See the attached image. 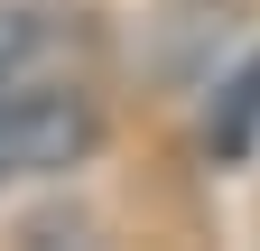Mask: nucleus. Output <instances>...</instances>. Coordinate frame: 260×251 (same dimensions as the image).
I'll return each instance as SVG.
<instances>
[{"mask_svg":"<svg viewBox=\"0 0 260 251\" xmlns=\"http://www.w3.org/2000/svg\"><path fill=\"white\" fill-rule=\"evenodd\" d=\"M205 149H214L223 168L260 149V56H251V66H233V75H214V103H205Z\"/></svg>","mask_w":260,"mask_h":251,"instance_id":"3","label":"nucleus"},{"mask_svg":"<svg viewBox=\"0 0 260 251\" xmlns=\"http://www.w3.org/2000/svg\"><path fill=\"white\" fill-rule=\"evenodd\" d=\"M75 56H84V28H75V10L0 0V93L47 84V75H75Z\"/></svg>","mask_w":260,"mask_h":251,"instance_id":"2","label":"nucleus"},{"mask_svg":"<svg viewBox=\"0 0 260 251\" xmlns=\"http://www.w3.org/2000/svg\"><path fill=\"white\" fill-rule=\"evenodd\" d=\"M93 149H103V103H93L84 75H47V84L0 93V186L75 177Z\"/></svg>","mask_w":260,"mask_h":251,"instance_id":"1","label":"nucleus"}]
</instances>
